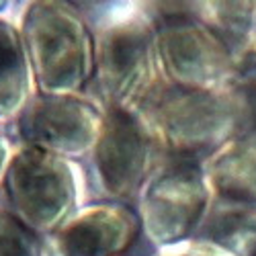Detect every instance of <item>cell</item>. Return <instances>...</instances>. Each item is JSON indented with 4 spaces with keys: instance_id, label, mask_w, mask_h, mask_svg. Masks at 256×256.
<instances>
[{
    "instance_id": "obj_14",
    "label": "cell",
    "mask_w": 256,
    "mask_h": 256,
    "mask_svg": "<svg viewBox=\"0 0 256 256\" xmlns=\"http://www.w3.org/2000/svg\"><path fill=\"white\" fill-rule=\"evenodd\" d=\"M0 256H44L37 234L6 211H0Z\"/></svg>"
},
{
    "instance_id": "obj_15",
    "label": "cell",
    "mask_w": 256,
    "mask_h": 256,
    "mask_svg": "<svg viewBox=\"0 0 256 256\" xmlns=\"http://www.w3.org/2000/svg\"><path fill=\"white\" fill-rule=\"evenodd\" d=\"M10 154H8V142L4 140V136H0V178L4 176L6 166H8Z\"/></svg>"
},
{
    "instance_id": "obj_10",
    "label": "cell",
    "mask_w": 256,
    "mask_h": 256,
    "mask_svg": "<svg viewBox=\"0 0 256 256\" xmlns=\"http://www.w3.org/2000/svg\"><path fill=\"white\" fill-rule=\"evenodd\" d=\"M213 188L238 203H256V127L226 144L209 168Z\"/></svg>"
},
{
    "instance_id": "obj_4",
    "label": "cell",
    "mask_w": 256,
    "mask_h": 256,
    "mask_svg": "<svg viewBox=\"0 0 256 256\" xmlns=\"http://www.w3.org/2000/svg\"><path fill=\"white\" fill-rule=\"evenodd\" d=\"M156 50L164 72L180 88L213 90L234 74L228 46L186 14H168L160 20Z\"/></svg>"
},
{
    "instance_id": "obj_8",
    "label": "cell",
    "mask_w": 256,
    "mask_h": 256,
    "mask_svg": "<svg viewBox=\"0 0 256 256\" xmlns=\"http://www.w3.org/2000/svg\"><path fill=\"white\" fill-rule=\"evenodd\" d=\"M94 160L104 188L127 197L140 186L150 158V138L130 109L111 106L94 144Z\"/></svg>"
},
{
    "instance_id": "obj_13",
    "label": "cell",
    "mask_w": 256,
    "mask_h": 256,
    "mask_svg": "<svg viewBox=\"0 0 256 256\" xmlns=\"http://www.w3.org/2000/svg\"><path fill=\"white\" fill-rule=\"evenodd\" d=\"M201 18L205 20L226 46L244 44L254 23V2H207L199 4Z\"/></svg>"
},
{
    "instance_id": "obj_3",
    "label": "cell",
    "mask_w": 256,
    "mask_h": 256,
    "mask_svg": "<svg viewBox=\"0 0 256 256\" xmlns=\"http://www.w3.org/2000/svg\"><path fill=\"white\" fill-rule=\"evenodd\" d=\"M4 188L12 216L35 234L62 228L76 199L74 174L66 160L33 146H23L10 156Z\"/></svg>"
},
{
    "instance_id": "obj_11",
    "label": "cell",
    "mask_w": 256,
    "mask_h": 256,
    "mask_svg": "<svg viewBox=\"0 0 256 256\" xmlns=\"http://www.w3.org/2000/svg\"><path fill=\"white\" fill-rule=\"evenodd\" d=\"M31 66L23 35L8 20L0 18V117L25 109L29 98Z\"/></svg>"
},
{
    "instance_id": "obj_6",
    "label": "cell",
    "mask_w": 256,
    "mask_h": 256,
    "mask_svg": "<svg viewBox=\"0 0 256 256\" xmlns=\"http://www.w3.org/2000/svg\"><path fill=\"white\" fill-rule=\"evenodd\" d=\"M154 41L142 23L106 29L94 50L96 82L115 109H127L150 94Z\"/></svg>"
},
{
    "instance_id": "obj_12",
    "label": "cell",
    "mask_w": 256,
    "mask_h": 256,
    "mask_svg": "<svg viewBox=\"0 0 256 256\" xmlns=\"http://www.w3.org/2000/svg\"><path fill=\"white\" fill-rule=\"evenodd\" d=\"M209 240L234 256H256V211L228 209L213 218Z\"/></svg>"
},
{
    "instance_id": "obj_5",
    "label": "cell",
    "mask_w": 256,
    "mask_h": 256,
    "mask_svg": "<svg viewBox=\"0 0 256 256\" xmlns=\"http://www.w3.org/2000/svg\"><path fill=\"white\" fill-rule=\"evenodd\" d=\"M207 207V184L195 160L174 158L148 184L142 224L154 242L170 244L186 238Z\"/></svg>"
},
{
    "instance_id": "obj_16",
    "label": "cell",
    "mask_w": 256,
    "mask_h": 256,
    "mask_svg": "<svg viewBox=\"0 0 256 256\" xmlns=\"http://www.w3.org/2000/svg\"><path fill=\"white\" fill-rule=\"evenodd\" d=\"M174 256H207V254H197V252H190V254H174Z\"/></svg>"
},
{
    "instance_id": "obj_2",
    "label": "cell",
    "mask_w": 256,
    "mask_h": 256,
    "mask_svg": "<svg viewBox=\"0 0 256 256\" xmlns=\"http://www.w3.org/2000/svg\"><path fill=\"white\" fill-rule=\"evenodd\" d=\"M23 44L44 94H76L94 68L92 37L62 2H31L23 16Z\"/></svg>"
},
{
    "instance_id": "obj_1",
    "label": "cell",
    "mask_w": 256,
    "mask_h": 256,
    "mask_svg": "<svg viewBox=\"0 0 256 256\" xmlns=\"http://www.w3.org/2000/svg\"><path fill=\"white\" fill-rule=\"evenodd\" d=\"M148 123L174 158L195 160L238 136L244 104L232 94L193 88H162L144 100Z\"/></svg>"
},
{
    "instance_id": "obj_9",
    "label": "cell",
    "mask_w": 256,
    "mask_h": 256,
    "mask_svg": "<svg viewBox=\"0 0 256 256\" xmlns=\"http://www.w3.org/2000/svg\"><path fill=\"white\" fill-rule=\"evenodd\" d=\"M140 218L121 205H98L82 211L58 234L62 256H119L140 234Z\"/></svg>"
},
{
    "instance_id": "obj_7",
    "label": "cell",
    "mask_w": 256,
    "mask_h": 256,
    "mask_svg": "<svg viewBox=\"0 0 256 256\" xmlns=\"http://www.w3.org/2000/svg\"><path fill=\"white\" fill-rule=\"evenodd\" d=\"M102 119L76 94H44L25 104L18 132L27 146L52 154H82L96 144Z\"/></svg>"
}]
</instances>
